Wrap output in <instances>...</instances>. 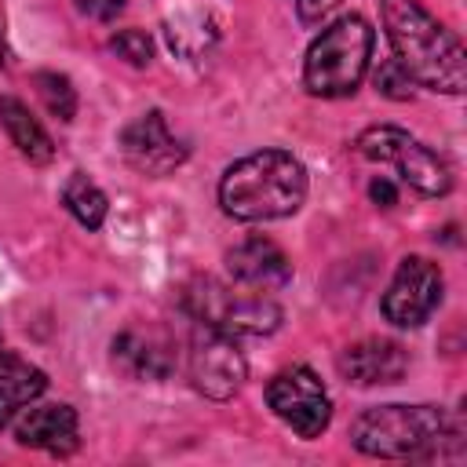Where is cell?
I'll use <instances>...</instances> for the list:
<instances>
[{"mask_svg":"<svg viewBox=\"0 0 467 467\" xmlns=\"http://www.w3.org/2000/svg\"><path fill=\"white\" fill-rule=\"evenodd\" d=\"M383 26L394 47V62L409 73L412 84L449 95L463 91V47L434 15H427L416 0H383Z\"/></svg>","mask_w":467,"mask_h":467,"instance_id":"obj_1","label":"cell"},{"mask_svg":"<svg viewBox=\"0 0 467 467\" xmlns=\"http://www.w3.org/2000/svg\"><path fill=\"white\" fill-rule=\"evenodd\" d=\"M306 197V168L285 150H259L234 161L219 182V204L241 223L292 215Z\"/></svg>","mask_w":467,"mask_h":467,"instance_id":"obj_2","label":"cell"},{"mask_svg":"<svg viewBox=\"0 0 467 467\" xmlns=\"http://www.w3.org/2000/svg\"><path fill=\"white\" fill-rule=\"evenodd\" d=\"M456 434L460 431L438 405H376L365 409L350 427V441L383 460L438 456L449 441H460Z\"/></svg>","mask_w":467,"mask_h":467,"instance_id":"obj_3","label":"cell"},{"mask_svg":"<svg viewBox=\"0 0 467 467\" xmlns=\"http://www.w3.org/2000/svg\"><path fill=\"white\" fill-rule=\"evenodd\" d=\"M372 58V29L365 18L347 15L321 29V36L310 44L303 58V84L310 95L321 99H343L350 95Z\"/></svg>","mask_w":467,"mask_h":467,"instance_id":"obj_4","label":"cell"},{"mask_svg":"<svg viewBox=\"0 0 467 467\" xmlns=\"http://www.w3.org/2000/svg\"><path fill=\"white\" fill-rule=\"evenodd\" d=\"M354 153L365 157V161H376V164H390L401 175V182H409L423 197H441L452 186L449 164L401 128L383 124V128L361 131L358 142H354Z\"/></svg>","mask_w":467,"mask_h":467,"instance_id":"obj_5","label":"cell"},{"mask_svg":"<svg viewBox=\"0 0 467 467\" xmlns=\"http://www.w3.org/2000/svg\"><path fill=\"white\" fill-rule=\"evenodd\" d=\"M186 310L193 314V321L215 325V328H223L230 336H266L281 321V310L263 292L234 296L230 288H223V285H215L208 277L197 281L186 292Z\"/></svg>","mask_w":467,"mask_h":467,"instance_id":"obj_6","label":"cell"},{"mask_svg":"<svg viewBox=\"0 0 467 467\" xmlns=\"http://www.w3.org/2000/svg\"><path fill=\"white\" fill-rule=\"evenodd\" d=\"M190 379L201 394L223 401V398H234L244 383V358L237 350V336L215 328V325H204L197 321L193 328V339H190Z\"/></svg>","mask_w":467,"mask_h":467,"instance_id":"obj_7","label":"cell"},{"mask_svg":"<svg viewBox=\"0 0 467 467\" xmlns=\"http://www.w3.org/2000/svg\"><path fill=\"white\" fill-rule=\"evenodd\" d=\"M266 401L277 412V420H285L299 438H317L332 420L328 390L303 365L277 372L270 379V387H266Z\"/></svg>","mask_w":467,"mask_h":467,"instance_id":"obj_8","label":"cell"},{"mask_svg":"<svg viewBox=\"0 0 467 467\" xmlns=\"http://www.w3.org/2000/svg\"><path fill=\"white\" fill-rule=\"evenodd\" d=\"M438 303H441V266L423 255L401 259L398 274L383 292V317L398 328H416L431 317Z\"/></svg>","mask_w":467,"mask_h":467,"instance_id":"obj_9","label":"cell"},{"mask_svg":"<svg viewBox=\"0 0 467 467\" xmlns=\"http://www.w3.org/2000/svg\"><path fill=\"white\" fill-rule=\"evenodd\" d=\"M120 150H124L128 164L146 175H168L171 168H179L186 161V146L168 131L161 109H150L139 120H131L120 135Z\"/></svg>","mask_w":467,"mask_h":467,"instance_id":"obj_10","label":"cell"},{"mask_svg":"<svg viewBox=\"0 0 467 467\" xmlns=\"http://www.w3.org/2000/svg\"><path fill=\"white\" fill-rule=\"evenodd\" d=\"M226 270L241 288H252V292H274V288L292 281L288 255L266 237H248L237 248H230L226 252Z\"/></svg>","mask_w":467,"mask_h":467,"instance_id":"obj_11","label":"cell"},{"mask_svg":"<svg viewBox=\"0 0 467 467\" xmlns=\"http://www.w3.org/2000/svg\"><path fill=\"white\" fill-rule=\"evenodd\" d=\"M15 438L29 449H47V452H73L77 449V412L69 405H29L18 420H15Z\"/></svg>","mask_w":467,"mask_h":467,"instance_id":"obj_12","label":"cell"},{"mask_svg":"<svg viewBox=\"0 0 467 467\" xmlns=\"http://www.w3.org/2000/svg\"><path fill=\"white\" fill-rule=\"evenodd\" d=\"M405 368H409V358L390 339H361L339 354V372L358 387L398 383L405 376Z\"/></svg>","mask_w":467,"mask_h":467,"instance_id":"obj_13","label":"cell"},{"mask_svg":"<svg viewBox=\"0 0 467 467\" xmlns=\"http://www.w3.org/2000/svg\"><path fill=\"white\" fill-rule=\"evenodd\" d=\"M113 361L135 379H164L175 365V350L153 328H128L113 339Z\"/></svg>","mask_w":467,"mask_h":467,"instance_id":"obj_14","label":"cell"},{"mask_svg":"<svg viewBox=\"0 0 467 467\" xmlns=\"http://www.w3.org/2000/svg\"><path fill=\"white\" fill-rule=\"evenodd\" d=\"M0 124H4L7 139H11V146H15L26 161H33V164H47V161L55 157L51 135H47V131L40 128V120L26 109V102L4 95V99H0Z\"/></svg>","mask_w":467,"mask_h":467,"instance_id":"obj_15","label":"cell"},{"mask_svg":"<svg viewBox=\"0 0 467 467\" xmlns=\"http://www.w3.org/2000/svg\"><path fill=\"white\" fill-rule=\"evenodd\" d=\"M47 379L36 365H29L18 354H0V423H7L11 412L33 405L44 394Z\"/></svg>","mask_w":467,"mask_h":467,"instance_id":"obj_16","label":"cell"},{"mask_svg":"<svg viewBox=\"0 0 467 467\" xmlns=\"http://www.w3.org/2000/svg\"><path fill=\"white\" fill-rule=\"evenodd\" d=\"M62 204H66V208L77 215V223L88 226V230H99L102 219H106V193H102L88 175H80V171H73V175L66 179V186H62Z\"/></svg>","mask_w":467,"mask_h":467,"instance_id":"obj_17","label":"cell"},{"mask_svg":"<svg viewBox=\"0 0 467 467\" xmlns=\"http://www.w3.org/2000/svg\"><path fill=\"white\" fill-rule=\"evenodd\" d=\"M33 84H36V95L44 99V106H47L51 117L73 120V113H77V91H73V84L62 73H36Z\"/></svg>","mask_w":467,"mask_h":467,"instance_id":"obj_18","label":"cell"},{"mask_svg":"<svg viewBox=\"0 0 467 467\" xmlns=\"http://www.w3.org/2000/svg\"><path fill=\"white\" fill-rule=\"evenodd\" d=\"M109 47H113L124 62H131V66H146L150 55H153V44H150V36H146L142 29H120V33L109 40Z\"/></svg>","mask_w":467,"mask_h":467,"instance_id":"obj_19","label":"cell"},{"mask_svg":"<svg viewBox=\"0 0 467 467\" xmlns=\"http://www.w3.org/2000/svg\"><path fill=\"white\" fill-rule=\"evenodd\" d=\"M376 88H379L383 95H390V99H409V95H412V80H409V73H405L394 58L379 62V69H376Z\"/></svg>","mask_w":467,"mask_h":467,"instance_id":"obj_20","label":"cell"},{"mask_svg":"<svg viewBox=\"0 0 467 467\" xmlns=\"http://www.w3.org/2000/svg\"><path fill=\"white\" fill-rule=\"evenodd\" d=\"M292 7H296V15H299V22L321 26V22L339 7V0H292Z\"/></svg>","mask_w":467,"mask_h":467,"instance_id":"obj_21","label":"cell"},{"mask_svg":"<svg viewBox=\"0 0 467 467\" xmlns=\"http://www.w3.org/2000/svg\"><path fill=\"white\" fill-rule=\"evenodd\" d=\"M77 7L88 15V18H99V22H109L124 11V0H77Z\"/></svg>","mask_w":467,"mask_h":467,"instance_id":"obj_22","label":"cell"},{"mask_svg":"<svg viewBox=\"0 0 467 467\" xmlns=\"http://www.w3.org/2000/svg\"><path fill=\"white\" fill-rule=\"evenodd\" d=\"M368 193H372V201H376V204H383V208H390V204L398 201V193H394V186H390L387 179H376V182L368 186Z\"/></svg>","mask_w":467,"mask_h":467,"instance_id":"obj_23","label":"cell"},{"mask_svg":"<svg viewBox=\"0 0 467 467\" xmlns=\"http://www.w3.org/2000/svg\"><path fill=\"white\" fill-rule=\"evenodd\" d=\"M0 62H4V33H0Z\"/></svg>","mask_w":467,"mask_h":467,"instance_id":"obj_24","label":"cell"}]
</instances>
